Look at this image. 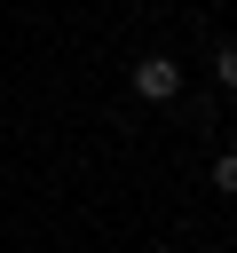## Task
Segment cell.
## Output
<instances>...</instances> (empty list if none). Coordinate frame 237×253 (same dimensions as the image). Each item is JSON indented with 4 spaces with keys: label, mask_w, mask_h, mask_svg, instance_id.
Returning a JSON list of instances; mask_svg holds the SVG:
<instances>
[{
    "label": "cell",
    "mask_w": 237,
    "mask_h": 253,
    "mask_svg": "<svg viewBox=\"0 0 237 253\" xmlns=\"http://www.w3.org/2000/svg\"><path fill=\"white\" fill-rule=\"evenodd\" d=\"M213 87H221V95H237V40H221V47H213Z\"/></svg>",
    "instance_id": "obj_2"
},
{
    "label": "cell",
    "mask_w": 237,
    "mask_h": 253,
    "mask_svg": "<svg viewBox=\"0 0 237 253\" xmlns=\"http://www.w3.org/2000/svg\"><path fill=\"white\" fill-rule=\"evenodd\" d=\"M126 79H134L142 103H174V95H182V63H174V55H142Z\"/></svg>",
    "instance_id": "obj_1"
},
{
    "label": "cell",
    "mask_w": 237,
    "mask_h": 253,
    "mask_svg": "<svg viewBox=\"0 0 237 253\" xmlns=\"http://www.w3.org/2000/svg\"><path fill=\"white\" fill-rule=\"evenodd\" d=\"M213 190H221V198H237V150H221V158H213Z\"/></svg>",
    "instance_id": "obj_3"
}]
</instances>
